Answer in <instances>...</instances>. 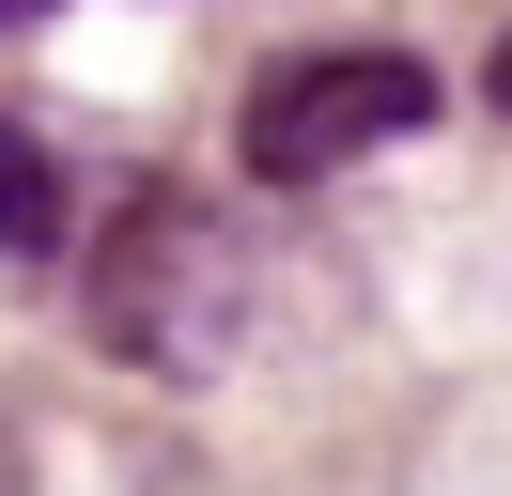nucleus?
Here are the masks:
<instances>
[{
	"mask_svg": "<svg viewBox=\"0 0 512 496\" xmlns=\"http://www.w3.org/2000/svg\"><path fill=\"white\" fill-rule=\"evenodd\" d=\"M94 326L125 341L140 372H171V388H202V372L233 357V326H249V264H233V233L202 202H125V233H109L94 264Z\"/></svg>",
	"mask_w": 512,
	"mask_h": 496,
	"instance_id": "nucleus-1",
	"label": "nucleus"
},
{
	"mask_svg": "<svg viewBox=\"0 0 512 496\" xmlns=\"http://www.w3.org/2000/svg\"><path fill=\"white\" fill-rule=\"evenodd\" d=\"M419 124H435V78H419L404 47H311V62H280V78L249 93V171L264 186H326V171H357V155L419 140Z\"/></svg>",
	"mask_w": 512,
	"mask_h": 496,
	"instance_id": "nucleus-2",
	"label": "nucleus"
},
{
	"mask_svg": "<svg viewBox=\"0 0 512 496\" xmlns=\"http://www.w3.org/2000/svg\"><path fill=\"white\" fill-rule=\"evenodd\" d=\"M0 248H63V171L32 155V124H0Z\"/></svg>",
	"mask_w": 512,
	"mask_h": 496,
	"instance_id": "nucleus-3",
	"label": "nucleus"
},
{
	"mask_svg": "<svg viewBox=\"0 0 512 496\" xmlns=\"http://www.w3.org/2000/svg\"><path fill=\"white\" fill-rule=\"evenodd\" d=\"M481 78H497V109H512V47H497V62H481Z\"/></svg>",
	"mask_w": 512,
	"mask_h": 496,
	"instance_id": "nucleus-4",
	"label": "nucleus"
}]
</instances>
